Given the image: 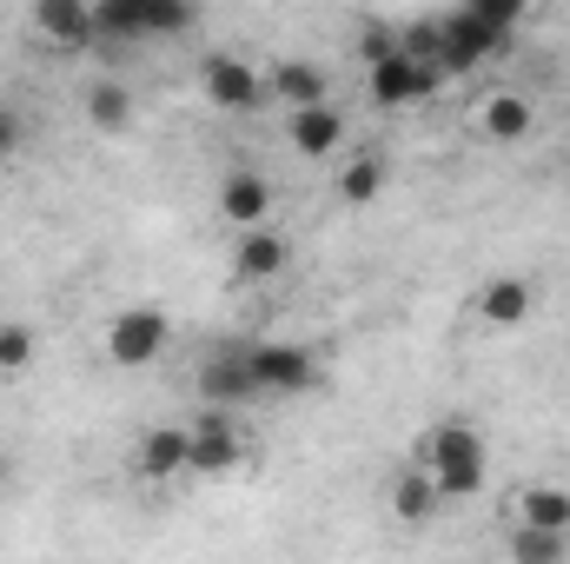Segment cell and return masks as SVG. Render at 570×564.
Listing matches in <instances>:
<instances>
[{"label":"cell","instance_id":"cell-1","mask_svg":"<svg viewBox=\"0 0 570 564\" xmlns=\"http://www.w3.org/2000/svg\"><path fill=\"white\" fill-rule=\"evenodd\" d=\"M419 465L431 471V485H438L444 498H478L484 478H491V451H484L478 425H464V419L431 425L425 438H419Z\"/></svg>","mask_w":570,"mask_h":564},{"label":"cell","instance_id":"cell-2","mask_svg":"<svg viewBox=\"0 0 570 564\" xmlns=\"http://www.w3.org/2000/svg\"><path fill=\"white\" fill-rule=\"evenodd\" d=\"M246 366H253L259 399H298V392H312V386L325 379V372H318V352H312V346H292V339L246 346Z\"/></svg>","mask_w":570,"mask_h":564},{"label":"cell","instance_id":"cell-3","mask_svg":"<svg viewBox=\"0 0 570 564\" xmlns=\"http://www.w3.org/2000/svg\"><path fill=\"white\" fill-rule=\"evenodd\" d=\"M199 94L226 114H266V74L239 54H206L199 60Z\"/></svg>","mask_w":570,"mask_h":564},{"label":"cell","instance_id":"cell-4","mask_svg":"<svg viewBox=\"0 0 570 564\" xmlns=\"http://www.w3.org/2000/svg\"><path fill=\"white\" fill-rule=\"evenodd\" d=\"M166 339H173V325H166V312H159V305H127V312H114V319H107V359H114V366H127V372L153 366V359L166 352Z\"/></svg>","mask_w":570,"mask_h":564},{"label":"cell","instance_id":"cell-5","mask_svg":"<svg viewBox=\"0 0 570 564\" xmlns=\"http://www.w3.org/2000/svg\"><path fill=\"white\" fill-rule=\"evenodd\" d=\"M27 33L47 40L53 54H87V47H100V33H94V0H33V7H27Z\"/></svg>","mask_w":570,"mask_h":564},{"label":"cell","instance_id":"cell-6","mask_svg":"<svg viewBox=\"0 0 570 564\" xmlns=\"http://www.w3.org/2000/svg\"><path fill=\"white\" fill-rule=\"evenodd\" d=\"M193 386H199L206 412H239V406H253V399H259V386H253V366H246V346L206 352V359H199V372H193Z\"/></svg>","mask_w":570,"mask_h":564},{"label":"cell","instance_id":"cell-7","mask_svg":"<svg viewBox=\"0 0 570 564\" xmlns=\"http://www.w3.org/2000/svg\"><path fill=\"white\" fill-rule=\"evenodd\" d=\"M444 80L431 74V67H419L412 54H385L379 67H365V94H372V107H419V100H431Z\"/></svg>","mask_w":570,"mask_h":564},{"label":"cell","instance_id":"cell-8","mask_svg":"<svg viewBox=\"0 0 570 564\" xmlns=\"http://www.w3.org/2000/svg\"><path fill=\"white\" fill-rule=\"evenodd\" d=\"M186 431H193V471L199 478H226L246 465V431L233 425V412H199V419H186Z\"/></svg>","mask_w":570,"mask_h":564},{"label":"cell","instance_id":"cell-9","mask_svg":"<svg viewBox=\"0 0 570 564\" xmlns=\"http://www.w3.org/2000/svg\"><path fill=\"white\" fill-rule=\"evenodd\" d=\"M134 471L146 485H173L193 471V431L186 425H146L140 445H134Z\"/></svg>","mask_w":570,"mask_h":564},{"label":"cell","instance_id":"cell-10","mask_svg":"<svg viewBox=\"0 0 570 564\" xmlns=\"http://www.w3.org/2000/svg\"><path fill=\"white\" fill-rule=\"evenodd\" d=\"M471 127H478V140H491V146H518L538 127V107H531L518 87H491V94L471 107Z\"/></svg>","mask_w":570,"mask_h":564},{"label":"cell","instance_id":"cell-11","mask_svg":"<svg viewBox=\"0 0 570 564\" xmlns=\"http://www.w3.org/2000/svg\"><path fill=\"white\" fill-rule=\"evenodd\" d=\"M219 220L239 226V233H259V226L273 220V179L253 173V166H233V173L219 179Z\"/></svg>","mask_w":570,"mask_h":564},{"label":"cell","instance_id":"cell-12","mask_svg":"<svg viewBox=\"0 0 570 564\" xmlns=\"http://www.w3.org/2000/svg\"><path fill=\"white\" fill-rule=\"evenodd\" d=\"M266 100H279L285 114H305V107H325V100H332V80H325L318 60H273Z\"/></svg>","mask_w":570,"mask_h":564},{"label":"cell","instance_id":"cell-13","mask_svg":"<svg viewBox=\"0 0 570 564\" xmlns=\"http://www.w3.org/2000/svg\"><path fill=\"white\" fill-rule=\"evenodd\" d=\"M285 266H292V240L285 233H273V226L239 233V246H233V285H266V280H279Z\"/></svg>","mask_w":570,"mask_h":564},{"label":"cell","instance_id":"cell-14","mask_svg":"<svg viewBox=\"0 0 570 564\" xmlns=\"http://www.w3.org/2000/svg\"><path fill=\"white\" fill-rule=\"evenodd\" d=\"M285 146L298 159H332L345 146V114L325 100V107H305V114H285Z\"/></svg>","mask_w":570,"mask_h":564},{"label":"cell","instance_id":"cell-15","mask_svg":"<svg viewBox=\"0 0 570 564\" xmlns=\"http://www.w3.org/2000/svg\"><path fill=\"white\" fill-rule=\"evenodd\" d=\"M385 179H392V159H385L379 146H358L352 159H338V173H332V200H338V206H372V200L385 193Z\"/></svg>","mask_w":570,"mask_h":564},{"label":"cell","instance_id":"cell-16","mask_svg":"<svg viewBox=\"0 0 570 564\" xmlns=\"http://www.w3.org/2000/svg\"><path fill=\"white\" fill-rule=\"evenodd\" d=\"M511 525H531V532H558L570 538V492L538 478V485H518L511 492Z\"/></svg>","mask_w":570,"mask_h":564},{"label":"cell","instance_id":"cell-17","mask_svg":"<svg viewBox=\"0 0 570 564\" xmlns=\"http://www.w3.org/2000/svg\"><path fill=\"white\" fill-rule=\"evenodd\" d=\"M524 319H531V280L498 273V280L478 292V325H491V332H518Z\"/></svg>","mask_w":570,"mask_h":564},{"label":"cell","instance_id":"cell-18","mask_svg":"<svg viewBox=\"0 0 570 564\" xmlns=\"http://www.w3.org/2000/svg\"><path fill=\"white\" fill-rule=\"evenodd\" d=\"M385 505H392V518H399V525H425L431 512L444 505V492L431 485V471H425V465H405V471L392 478V492H385Z\"/></svg>","mask_w":570,"mask_h":564},{"label":"cell","instance_id":"cell-19","mask_svg":"<svg viewBox=\"0 0 570 564\" xmlns=\"http://www.w3.org/2000/svg\"><path fill=\"white\" fill-rule=\"evenodd\" d=\"M94 33H100V47H140L146 7L140 0H94Z\"/></svg>","mask_w":570,"mask_h":564},{"label":"cell","instance_id":"cell-20","mask_svg":"<svg viewBox=\"0 0 570 564\" xmlns=\"http://www.w3.org/2000/svg\"><path fill=\"white\" fill-rule=\"evenodd\" d=\"M87 120L100 134H127L134 127V87L127 80H94L87 87Z\"/></svg>","mask_w":570,"mask_h":564},{"label":"cell","instance_id":"cell-21","mask_svg":"<svg viewBox=\"0 0 570 564\" xmlns=\"http://www.w3.org/2000/svg\"><path fill=\"white\" fill-rule=\"evenodd\" d=\"M33 359H40V332H33L27 319H0V386L27 379Z\"/></svg>","mask_w":570,"mask_h":564},{"label":"cell","instance_id":"cell-22","mask_svg":"<svg viewBox=\"0 0 570 564\" xmlns=\"http://www.w3.org/2000/svg\"><path fill=\"white\" fill-rule=\"evenodd\" d=\"M504 558L511 564H570V538H558V532H531V525H511V532H504Z\"/></svg>","mask_w":570,"mask_h":564},{"label":"cell","instance_id":"cell-23","mask_svg":"<svg viewBox=\"0 0 570 564\" xmlns=\"http://www.w3.org/2000/svg\"><path fill=\"white\" fill-rule=\"evenodd\" d=\"M140 7H146V40L186 33V27H193V7H186V0H140Z\"/></svg>","mask_w":570,"mask_h":564},{"label":"cell","instance_id":"cell-24","mask_svg":"<svg viewBox=\"0 0 570 564\" xmlns=\"http://www.w3.org/2000/svg\"><path fill=\"white\" fill-rule=\"evenodd\" d=\"M385 54H399V27H379V20H372V27L358 33V60H365V67H379Z\"/></svg>","mask_w":570,"mask_h":564},{"label":"cell","instance_id":"cell-25","mask_svg":"<svg viewBox=\"0 0 570 564\" xmlns=\"http://www.w3.org/2000/svg\"><path fill=\"white\" fill-rule=\"evenodd\" d=\"M20 140H27L20 114H13V107H0V159H13V153H20Z\"/></svg>","mask_w":570,"mask_h":564},{"label":"cell","instance_id":"cell-26","mask_svg":"<svg viewBox=\"0 0 570 564\" xmlns=\"http://www.w3.org/2000/svg\"><path fill=\"white\" fill-rule=\"evenodd\" d=\"M7 478H13V458H7V451H0V485H7Z\"/></svg>","mask_w":570,"mask_h":564}]
</instances>
